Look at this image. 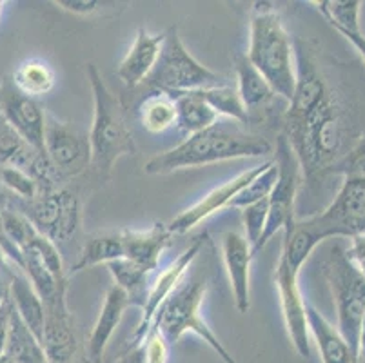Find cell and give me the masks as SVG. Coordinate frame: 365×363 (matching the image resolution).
Segmentation results:
<instances>
[{"label": "cell", "mask_w": 365, "mask_h": 363, "mask_svg": "<svg viewBox=\"0 0 365 363\" xmlns=\"http://www.w3.org/2000/svg\"><path fill=\"white\" fill-rule=\"evenodd\" d=\"M273 149L265 136L247 131L235 120L220 118L211 128L189 135L177 148L151 156L145 162L144 171L148 175H171L224 160L269 156Z\"/></svg>", "instance_id": "6da1fadb"}, {"label": "cell", "mask_w": 365, "mask_h": 363, "mask_svg": "<svg viewBox=\"0 0 365 363\" xmlns=\"http://www.w3.org/2000/svg\"><path fill=\"white\" fill-rule=\"evenodd\" d=\"M247 60L280 98L289 102L297 84L294 40L271 2H255L249 13Z\"/></svg>", "instance_id": "7a4b0ae2"}, {"label": "cell", "mask_w": 365, "mask_h": 363, "mask_svg": "<svg viewBox=\"0 0 365 363\" xmlns=\"http://www.w3.org/2000/svg\"><path fill=\"white\" fill-rule=\"evenodd\" d=\"M86 73L93 93V124L89 131L91 168L98 178L106 180L122 156L137 153V145L120 98L108 88L97 66L88 64Z\"/></svg>", "instance_id": "3957f363"}, {"label": "cell", "mask_w": 365, "mask_h": 363, "mask_svg": "<svg viewBox=\"0 0 365 363\" xmlns=\"http://www.w3.org/2000/svg\"><path fill=\"white\" fill-rule=\"evenodd\" d=\"M205 292H207V276L195 272L193 276L184 278L173 295L165 300V304L158 309L153 327L160 331L169 345L177 344L185 332H195L220 356L222 362L238 363L202 316L200 307Z\"/></svg>", "instance_id": "277c9868"}, {"label": "cell", "mask_w": 365, "mask_h": 363, "mask_svg": "<svg viewBox=\"0 0 365 363\" xmlns=\"http://www.w3.org/2000/svg\"><path fill=\"white\" fill-rule=\"evenodd\" d=\"M324 276L333 295L334 307H336V329L358 356L361 319L365 312L364 275L354 267L344 245L334 244L325 256Z\"/></svg>", "instance_id": "5b68a950"}, {"label": "cell", "mask_w": 365, "mask_h": 363, "mask_svg": "<svg viewBox=\"0 0 365 363\" xmlns=\"http://www.w3.org/2000/svg\"><path fill=\"white\" fill-rule=\"evenodd\" d=\"M144 84L155 91L169 95V93L217 88L227 84V80L220 73L211 71L200 64L184 46L177 26H173L164 31L160 56Z\"/></svg>", "instance_id": "8992f818"}, {"label": "cell", "mask_w": 365, "mask_h": 363, "mask_svg": "<svg viewBox=\"0 0 365 363\" xmlns=\"http://www.w3.org/2000/svg\"><path fill=\"white\" fill-rule=\"evenodd\" d=\"M297 220L320 242L365 235V176H344L336 196L324 211Z\"/></svg>", "instance_id": "52a82bcc"}, {"label": "cell", "mask_w": 365, "mask_h": 363, "mask_svg": "<svg viewBox=\"0 0 365 363\" xmlns=\"http://www.w3.org/2000/svg\"><path fill=\"white\" fill-rule=\"evenodd\" d=\"M273 160L278 169V178L267 198V224H265L264 235L255 249V256L269 244V240L278 231H284L285 225L297 220L294 218V202H297L298 185L302 180V168L284 133H280L277 138Z\"/></svg>", "instance_id": "ba28073f"}, {"label": "cell", "mask_w": 365, "mask_h": 363, "mask_svg": "<svg viewBox=\"0 0 365 363\" xmlns=\"http://www.w3.org/2000/svg\"><path fill=\"white\" fill-rule=\"evenodd\" d=\"M29 218L35 229L42 236L58 244L68 242L81 227V202L71 189L58 188L55 191L38 193L29 204H16Z\"/></svg>", "instance_id": "9c48e42d"}, {"label": "cell", "mask_w": 365, "mask_h": 363, "mask_svg": "<svg viewBox=\"0 0 365 363\" xmlns=\"http://www.w3.org/2000/svg\"><path fill=\"white\" fill-rule=\"evenodd\" d=\"M300 269L302 264H298L297 260L282 251L277 271H274V282H277L282 316H284L285 327H287V334H289L298 354L307 359L311 358V342L307 318H305V298L298 285Z\"/></svg>", "instance_id": "30bf717a"}, {"label": "cell", "mask_w": 365, "mask_h": 363, "mask_svg": "<svg viewBox=\"0 0 365 363\" xmlns=\"http://www.w3.org/2000/svg\"><path fill=\"white\" fill-rule=\"evenodd\" d=\"M44 148L49 162L62 178L78 176L91 165L89 135L55 116H46Z\"/></svg>", "instance_id": "8fae6325"}, {"label": "cell", "mask_w": 365, "mask_h": 363, "mask_svg": "<svg viewBox=\"0 0 365 363\" xmlns=\"http://www.w3.org/2000/svg\"><path fill=\"white\" fill-rule=\"evenodd\" d=\"M205 245V236H198L195 238V242L178 256L160 276H158L155 282L149 287L148 295H145L144 305H142V316L140 322H138L137 329L131 334L129 339V347L133 345H140L144 342V338L148 336V332L151 331L153 324H155V318H157V312L162 305L165 304V300L173 295V291L182 284V280L187 276L189 269L193 267L195 260L200 256L202 249Z\"/></svg>", "instance_id": "7c38bea8"}, {"label": "cell", "mask_w": 365, "mask_h": 363, "mask_svg": "<svg viewBox=\"0 0 365 363\" xmlns=\"http://www.w3.org/2000/svg\"><path fill=\"white\" fill-rule=\"evenodd\" d=\"M0 116L26 144L46 155L44 136L48 115L35 98L19 91L11 78H4L0 84Z\"/></svg>", "instance_id": "4fadbf2b"}, {"label": "cell", "mask_w": 365, "mask_h": 363, "mask_svg": "<svg viewBox=\"0 0 365 363\" xmlns=\"http://www.w3.org/2000/svg\"><path fill=\"white\" fill-rule=\"evenodd\" d=\"M273 164V158H267L262 165H255L253 169H247V171L240 173L235 178L227 180L222 185L215 188L213 191H209L204 198H200L197 204H193L191 208H187L185 211H182L180 215L175 216L168 224V229L171 231V235H185L193 227L200 225L204 220H207L209 216H213L215 213L222 211V209H227L231 200L257 178L258 175L265 171L269 165Z\"/></svg>", "instance_id": "5bb4252c"}, {"label": "cell", "mask_w": 365, "mask_h": 363, "mask_svg": "<svg viewBox=\"0 0 365 363\" xmlns=\"http://www.w3.org/2000/svg\"><path fill=\"white\" fill-rule=\"evenodd\" d=\"M44 319V347L48 363H75L78 338H76L75 318L68 307V298L48 305Z\"/></svg>", "instance_id": "9a60e30c"}, {"label": "cell", "mask_w": 365, "mask_h": 363, "mask_svg": "<svg viewBox=\"0 0 365 363\" xmlns=\"http://www.w3.org/2000/svg\"><path fill=\"white\" fill-rule=\"evenodd\" d=\"M222 258L227 271L231 291L235 296V305L238 312L245 315L251 309V262L253 249L237 231H225L222 235Z\"/></svg>", "instance_id": "2e32d148"}, {"label": "cell", "mask_w": 365, "mask_h": 363, "mask_svg": "<svg viewBox=\"0 0 365 363\" xmlns=\"http://www.w3.org/2000/svg\"><path fill=\"white\" fill-rule=\"evenodd\" d=\"M162 44H164V33L153 35L148 29H138L135 42L117 68V76L125 88L135 89L149 78L160 56Z\"/></svg>", "instance_id": "e0dca14e"}, {"label": "cell", "mask_w": 365, "mask_h": 363, "mask_svg": "<svg viewBox=\"0 0 365 363\" xmlns=\"http://www.w3.org/2000/svg\"><path fill=\"white\" fill-rule=\"evenodd\" d=\"M171 238L173 235L168 229V224H162V222H157L142 231L124 229L122 231L124 258L151 275L160 264L162 255L171 244Z\"/></svg>", "instance_id": "ac0fdd59"}, {"label": "cell", "mask_w": 365, "mask_h": 363, "mask_svg": "<svg viewBox=\"0 0 365 363\" xmlns=\"http://www.w3.org/2000/svg\"><path fill=\"white\" fill-rule=\"evenodd\" d=\"M131 305L129 296L117 285H111L106 292L101 315L93 325L88 338V359L91 363H102L109 339L113 338L117 327L120 325L125 309Z\"/></svg>", "instance_id": "d6986e66"}, {"label": "cell", "mask_w": 365, "mask_h": 363, "mask_svg": "<svg viewBox=\"0 0 365 363\" xmlns=\"http://www.w3.org/2000/svg\"><path fill=\"white\" fill-rule=\"evenodd\" d=\"M305 318H307L309 334H313L317 342L322 363H358V356L341 338L340 331L327 322V318L309 300H305Z\"/></svg>", "instance_id": "ffe728a7"}, {"label": "cell", "mask_w": 365, "mask_h": 363, "mask_svg": "<svg viewBox=\"0 0 365 363\" xmlns=\"http://www.w3.org/2000/svg\"><path fill=\"white\" fill-rule=\"evenodd\" d=\"M9 296H11L13 307H15L16 315L21 316V319L29 327V331L41 339L44 336V319H46V309L42 300L33 289L31 282L26 278L24 272L19 267L13 265L11 272H9Z\"/></svg>", "instance_id": "44dd1931"}, {"label": "cell", "mask_w": 365, "mask_h": 363, "mask_svg": "<svg viewBox=\"0 0 365 363\" xmlns=\"http://www.w3.org/2000/svg\"><path fill=\"white\" fill-rule=\"evenodd\" d=\"M235 73H237V91L240 95L242 104H244L249 118L253 113L267 108L278 96L273 91V88L267 84V80L255 69V66L249 62L245 55L237 56Z\"/></svg>", "instance_id": "7402d4cb"}, {"label": "cell", "mask_w": 365, "mask_h": 363, "mask_svg": "<svg viewBox=\"0 0 365 363\" xmlns=\"http://www.w3.org/2000/svg\"><path fill=\"white\" fill-rule=\"evenodd\" d=\"M175 106H177V124L175 128L185 135H195L204 129L217 124L220 116L215 113V109L198 95V91H180L169 93Z\"/></svg>", "instance_id": "603a6c76"}, {"label": "cell", "mask_w": 365, "mask_h": 363, "mask_svg": "<svg viewBox=\"0 0 365 363\" xmlns=\"http://www.w3.org/2000/svg\"><path fill=\"white\" fill-rule=\"evenodd\" d=\"M22 260H24L22 272L31 282L33 289L38 295V298L42 300L44 307L55 304V302L62 298H68L69 282H58L51 275V271L44 264V260H42V256L38 255L35 247L24 249L22 251Z\"/></svg>", "instance_id": "cb8c5ba5"}, {"label": "cell", "mask_w": 365, "mask_h": 363, "mask_svg": "<svg viewBox=\"0 0 365 363\" xmlns=\"http://www.w3.org/2000/svg\"><path fill=\"white\" fill-rule=\"evenodd\" d=\"M124 258V242H122V231L118 232H98L93 235L82 247L78 260L71 265L68 272L75 276L78 272L91 269L95 265H108L109 262Z\"/></svg>", "instance_id": "d4e9b609"}, {"label": "cell", "mask_w": 365, "mask_h": 363, "mask_svg": "<svg viewBox=\"0 0 365 363\" xmlns=\"http://www.w3.org/2000/svg\"><path fill=\"white\" fill-rule=\"evenodd\" d=\"M4 354L11 356L19 363H48L44 347L41 339L36 338L28 325L16 315L15 307L11 312V324H9L8 342H6Z\"/></svg>", "instance_id": "484cf974"}, {"label": "cell", "mask_w": 365, "mask_h": 363, "mask_svg": "<svg viewBox=\"0 0 365 363\" xmlns=\"http://www.w3.org/2000/svg\"><path fill=\"white\" fill-rule=\"evenodd\" d=\"M138 122L148 133L158 135L177 124V106L168 93L155 91L138 106Z\"/></svg>", "instance_id": "4316f807"}, {"label": "cell", "mask_w": 365, "mask_h": 363, "mask_svg": "<svg viewBox=\"0 0 365 363\" xmlns=\"http://www.w3.org/2000/svg\"><path fill=\"white\" fill-rule=\"evenodd\" d=\"M41 156L48 155H41L31 145L26 144L0 116V168L22 169L29 175Z\"/></svg>", "instance_id": "83f0119b"}, {"label": "cell", "mask_w": 365, "mask_h": 363, "mask_svg": "<svg viewBox=\"0 0 365 363\" xmlns=\"http://www.w3.org/2000/svg\"><path fill=\"white\" fill-rule=\"evenodd\" d=\"M13 84L29 98L44 96L55 88V71L44 60L31 58L22 62L11 76Z\"/></svg>", "instance_id": "f1b7e54d"}, {"label": "cell", "mask_w": 365, "mask_h": 363, "mask_svg": "<svg viewBox=\"0 0 365 363\" xmlns=\"http://www.w3.org/2000/svg\"><path fill=\"white\" fill-rule=\"evenodd\" d=\"M109 275L113 276V282L120 287L125 295L131 300V305H138L142 307L144 305L145 295H148V280L149 272H145L144 269L135 265L133 262H129L128 258L115 260V262H109L108 265Z\"/></svg>", "instance_id": "f546056e"}, {"label": "cell", "mask_w": 365, "mask_h": 363, "mask_svg": "<svg viewBox=\"0 0 365 363\" xmlns=\"http://www.w3.org/2000/svg\"><path fill=\"white\" fill-rule=\"evenodd\" d=\"M197 91L198 95L215 109V113H217L220 118L235 120V122H238V124L242 126L251 122L244 104H242L240 95H238L237 91V86L224 84L217 86V88L197 89Z\"/></svg>", "instance_id": "4dcf8cb0"}, {"label": "cell", "mask_w": 365, "mask_h": 363, "mask_svg": "<svg viewBox=\"0 0 365 363\" xmlns=\"http://www.w3.org/2000/svg\"><path fill=\"white\" fill-rule=\"evenodd\" d=\"M317 6L331 28L338 33H361L360 29V0H314L311 2Z\"/></svg>", "instance_id": "1f68e13d"}, {"label": "cell", "mask_w": 365, "mask_h": 363, "mask_svg": "<svg viewBox=\"0 0 365 363\" xmlns=\"http://www.w3.org/2000/svg\"><path fill=\"white\" fill-rule=\"evenodd\" d=\"M277 178L278 169L273 160V164L269 165L262 175H258L251 184L245 185V188L231 200V204H229L227 209H244L247 208V205L262 202V200H267L271 191H273L274 184H277Z\"/></svg>", "instance_id": "d6a6232c"}, {"label": "cell", "mask_w": 365, "mask_h": 363, "mask_svg": "<svg viewBox=\"0 0 365 363\" xmlns=\"http://www.w3.org/2000/svg\"><path fill=\"white\" fill-rule=\"evenodd\" d=\"M0 216H2V225H4L6 236L21 252L28 249L33 244V240L38 236L35 225L29 222L28 216L19 208L6 209V211L0 213Z\"/></svg>", "instance_id": "836d02e7"}, {"label": "cell", "mask_w": 365, "mask_h": 363, "mask_svg": "<svg viewBox=\"0 0 365 363\" xmlns=\"http://www.w3.org/2000/svg\"><path fill=\"white\" fill-rule=\"evenodd\" d=\"M0 184L19 204H29L38 196L35 180L22 169L0 168Z\"/></svg>", "instance_id": "e575fe53"}, {"label": "cell", "mask_w": 365, "mask_h": 363, "mask_svg": "<svg viewBox=\"0 0 365 363\" xmlns=\"http://www.w3.org/2000/svg\"><path fill=\"white\" fill-rule=\"evenodd\" d=\"M242 220H244L245 227V240L249 242L255 255V249H257L265 231V224H267V200H262V202L242 209Z\"/></svg>", "instance_id": "d590c367"}, {"label": "cell", "mask_w": 365, "mask_h": 363, "mask_svg": "<svg viewBox=\"0 0 365 363\" xmlns=\"http://www.w3.org/2000/svg\"><path fill=\"white\" fill-rule=\"evenodd\" d=\"M329 173L344 176H365V135H361L360 138L351 145L349 151L344 153V156H341L336 164L329 169Z\"/></svg>", "instance_id": "8d00e7d4"}, {"label": "cell", "mask_w": 365, "mask_h": 363, "mask_svg": "<svg viewBox=\"0 0 365 363\" xmlns=\"http://www.w3.org/2000/svg\"><path fill=\"white\" fill-rule=\"evenodd\" d=\"M53 4L68 13H75V15H93L102 6L97 0H55Z\"/></svg>", "instance_id": "74e56055"}, {"label": "cell", "mask_w": 365, "mask_h": 363, "mask_svg": "<svg viewBox=\"0 0 365 363\" xmlns=\"http://www.w3.org/2000/svg\"><path fill=\"white\" fill-rule=\"evenodd\" d=\"M349 240H351V244L345 251H347V256L351 258L354 267H356L365 278V235L353 236V238Z\"/></svg>", "instance_id": "f35d334b"}, {"label": "cell", "mask_w": 365, "mask_h": 363, "mask_svg": "<svg viewBox=\"0 0 365 363\" xmlns=\"http://www.w3.org/2000/svg\"><path fill=\"white\" fill-rule=\"evenodd\" d=\"M11 312H13V302L11 298L0 307V354L4 352L6 342H8L9 334V324H11Z\"/></svg>", "instance_id": "ab89813d"}, {"label": "cell", "mask_w": 365, "mask_h": 363, "mask_svg": "<svg viewBox=\"0 0 365 363\" xmlns=\"http://www.w3.org/2000/svg\"><path fill=\"white\" fill-rule=\"evenodd\" d=\"M340 35L349 40L351 44L356 48V51L360 53L361 58H364V62H365V36L361 35V33H347V31H341Z\"/></svg>", "instance_id": "60d3db41"}, {"label": "cell", "mask_w": 365, "mask_h": 363, "mask_svg": "<svg viewBox=\"0 0 365 363\" xmlns=\"http://www.w3.org/2000/svg\"><path fill=\"white\" fill-rule=\"evenodd\" d=\"M19 204L15 198H13L11 195H9L8 191L4 189V185L0 184V213L6 211V209H11L15 208V205Z\"/></svg>", "instance_id": "b9f144b4"}, {"label": "cell", "mask_w": 365, "mask_h": 363, "mask_svg": "<svg viewBox=\"0 0 365 363\" xmlns=\"http://www.w3.org/2000/svg\"><path fill=\"white\" fill-rule=\"evenodd\" d=\"M9 298H11V296H9V275H0V307H2Z\"/></svg>", "instance_id": "7bdbcfd3"}, {"label": "cell", "mask_w": 365, "mask_h": 363, "mask_svg": "<svg viewBox=\"0 0 365 363\" xmlns=\"http://www.w3.org/2000/svg\"><path fill=\"white\" fill-rule=\"evenodd\" d=\"M358 363H365V312L364 319H361L360 342H358Z\"/></svg>", "instance_id": "ee69618b"}, {"label": "cell", "mask_w": 365, "mask_h": 363, "mask_svg": "<svg viewBox=\"0 0 365 363\" xmlns=\"http://www.w3.org/2000/svg\"><path fill=\"white\" fill-rule=\"evenodd\" d=\"M0 363H19V362H15L11 356H8V354H4V352H2V354H0Z\"/></svg>", "instance_id": "f6af8a7d"}, {"label": "cell", "mask_w": 365, "mask_h": 363, "mask_svg": "<svg viewBox=\"0 0 365 363\" xmlns=\"http://www.w3.org/2000/svg\"><path fill=\"white\" fill-rule=\"evenodd\" d=\"M9 272H11V269H9V271H4V269H2V265H0V275H9Z\"/></svg>", "instance_id": "bcb514c9"}, {"label": "cell", "mask_w": 365, "mask_h": 363, "mask_svg": "<svg viewBox=\"0 0 365 363\" xmlns=\"http://www.w3.org/2000/svg\"><path fill=\"white\" fill-rule=\"evenodd\" d=\"M2 6H4V2H0V15H2Z\"/></svg>", "instance_id": "7dc6e473"}]
</instances>
